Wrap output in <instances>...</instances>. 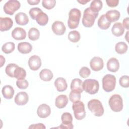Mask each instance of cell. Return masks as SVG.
<instances>
[{
    "label": "cell",
    "instance_id": "obj_2",
    "mask_svg": "<svg viewBox=\"0 0 129 129\" xmlns=\"http://www.w3.org/2000/svg\"><path fill=\"white\" fill-rule=\"evenodd\" d=\"M98 15V12L92 11L89 7L86 8L84 12L82 19V24L87 28L91 27L94 24L95 19Z\"/></svg>",
    "mask_w": 129,
    "mask_h": 129
},
{
    "label": "cell",
    "instance_id": "obj_1",
    "mask_svg": "<svg viewBox=\"0 0 129 129\" xmlns=\"http://www.w3.org/2000/svg\"><path fill=\"white\" fill-rule=\"evenodd\" d=\"M81 17V11L76 8L71 9L69 13L68 25L70 29H74L78 27Z\"/></svg>",
    "mask_w": 129,
    "mask_h": 129
},
{
    "label": "cell",
    "instance_id": "obj_17",
    "mask_svg": "<svg viewBox=\"0 0 129 129\" xmlns=\"http://www.w3.org/2000/svg\"><path fill=\"white\" fill-rule=\"evenodd\" d=\"M106 19L109 22H114L119 20L120 13L116 10H111L108 11L105 14Z\"/></svg>",
    "mask_w": 129,
    "mask_h": 129
},
{
    "label": "cell",
    "instance_id": "obj_44",
    "mask_svg": "<svg viewBox=\"0 0 129 129\" xmlns=\"http://www.w3.org/2000/svg\"><path fill=\"white\" fill-rule=\"evenodd\" d=\"M128 21H129V18L126 17L123 20V24L122 25L123 27L126 29V30H128Z\"/></svg>",
    "mask_w": 129,
    "mask_h": 129
},
{
    "label": "cell",
    "instance_id": "obj_12",
    "mask_svg": "<svg viewBox=\"0 0 129 129\" xmlns=\"http://www.w3.org/2000/svg\"><path fill=\"white\" fill-rule=\"evenodd\" d=\"M51 29L53 33L58 35H63L66 32V27L62 22L56 21L52 25Z\"/></svg>",
    "mask_w": 129,
    "mask_h": 129
},
{
    "label": "cell",
    "instance_id": "obj_30",
    "mask_svg": "<svg viewBox=\"0 0 129 129\" xmlns=\"http://www.w3.org/2000/svg\"><path fill=\"white\" fill-rule=\"evenodd\" d=\"M26 76V72L23 68L18 66L14 72V78L18 80L25 79Z\"/></svg>",
    "mask_w": 129,
    "mask_h": 129
},
{
    "label": "cell",
    "instance_id": "obj_45",
    "mask_svg": "<svg viewBox=\"0 0 129 129\" xmlns=\"http://www.w3.org/2000/svg\"><path fill=\"white\" fill-rule=\"evenodd\" d=\"M27 2L30 5H37L39 2V0H28Z\"/></svg>",
    "mask_w": 129,
    "mask_h": 129
},
{
    "label": "cell",
    "instance_id": "obj_27",
    "mask_svg": "<svg viewBox=\"0 0 129 129\" xmlns=\"http://www.w3.org/2000/svg\"><path fill=\"white\" fill-rule=\"evenodd\" d=\"M82 81L79 78L74 79L71 84V90H76L82 93L83 89L82 88Z\"/></svg>",
    "mask_w": 129,
    "mask_h": 129
},
{
    "label": "cell",
    "instance_id": "obj_31",
    "mask_svg": "<svg viewBox=\"0 0 129 129\" xmlns=\"http://www.w3.org/2000/svg\"><path fill=\"white\" fill-rule=\"evenodd\" d=\"M15 48V45L13 42H8L3 44L2 47V50L6 54L12 52Z\"/></svg>",
    "mask_w": 129,
    "mask_h": 129
},
{
    "label": "cell",
    "instance_id": "obj_46",
    "mask_svg": "<svg viewBox=\"0 0 129 129\" xmlns=\"http://www.w3.org/2000/svg\"><path fill=\"white\" fill-rule=\"evenodd\" d=\"M78 2L79 3H81V4H82V5H85V4H86L87 3L90 2V0H88V1H78Z\"/></svg>",
    "mask_w": 129,
    "mask_h": 129
},
{
    "label": "cell",
    "instance_id": "obj_43",
    "mask_svg": "<svg viewBox=\"0 0 129 129\" xmlns=\"http://www.w3.org/2000/svg\"><path fill=\"white\" fill-rule=\"evenodd\" d=\"M29 128H45V126L42 123H37L31 124Z\"/></svg>",
    "mask_w": 129,
    "mask_h": 129
},
{
    "label": "cell",
    "instance_id": "obj_13",
    "mask_svg": "<svg viewBox=\"0 0 129 129\" xmlns=\"http://www.w3.org/2000/svg\"><path fill=\"white\" fill-rule=\"evenodd\" d=\"M90 65L92 70L94 71H99L103 68V60L101 57H94L90 60Z\"/></svg>",
    "mask_w": 129,
    "mask_h": 129
},
{
    "label": "cell",
    "instance_id": "obj_41",
    "mask_svg": "<svg viewBox=\"0 0 129 129\" xmlns=\"http://www.w3.org/2000/svg\"><path fill=\"white\" fill-rule=\"evenodd\" d=\"M42 11L39 8H32L29 11V15L32 19L35 20L37 15Z\"/></svg>",
    "mask_w": 129,
    "mask_h": 129
},
{
    "label": "cell",
    "instance_id": "obj_9",
    "mask_svg": "<svg viewBox=\"0 0 129 129\" xmlns=\"http://www.w3.org/2000/svg\"><path fill=\"white\" fill-rule=\"evenodd\" d=\"M62 123L60 124V126L58 128H67V129H72L73 128L74 126L72 124L73 117L71 113L69 112L63 113L61 117Z\"/></svg>",
    "mask_w": 129,
    "mask_h": 129
},
{
    "label": "cell",
    "instance_id": "obj_42",
    "mask_svg": "<svg viewBox=\"0 0 129 129\" xmlns=\"http://www.w3.org/2000/svg\"><path fill=\"white\" fill-rule=\"evenodd\" d=\"M107 6L110 7H115L118 5L119 1L118 0H107L106 1Z\"/></svg>",
    "mask_w": 129,
    "mask_h": 129
},
{
    "label": "cell",
    "instance_id": "obj_39",
    "mask_svg": "<svg viewBox=\"0 0 129 129\" xmlns=\"http://www.w3.org/2000/svg\"><path fill=\"white\" fill-rule=\"evenodd\" d=\"M91 74V71L87 67H83L79 71V75L83 78H87Z\"/></svg>",
    "mask_w": 129,
    "mask_h": 129
},
{
    "label": "cell",
    "instance_id": "obj_40",
    "mask_svg": "<svg viewBox=\"0 0 129 129\" xmlns=\"http://www.w3.org/2000/svg\"><path fill=\"white\" fill-rule=\"evenodd\" d=\"M17 86L20 89H26L29 86L28 82L27 80H18L16 82Z\"/></svg>",
    "mask_w": 129,
    "mask_h": 129
},
{
    "label": "cell",
    "instance_id": "obj_29",
    "mask_svg": "<svg viewBox=\"0 0 129 129\" xmlns=\"http://www.w3.org/2000/svg\"><path fill=\"white\" fill-rule=\"evenodd\" d=\"M128 49L127 45L124 42H119L116 44L115 49L116 52L120 54L125 53Z\"/></svg>",
    "mask_w": 129,
    "mask_h": 129
},
{
    "label": "cell",
    "instance_id": "obj_23",
    "mask_svg": "<svg viewBox=\"0 0 129 129\" xmlns=\"http://www.w3.org/2000/svg\"><path fill=\"white\" fill-rule=\"evenodd\" d=\"M68 102V98L66 95H60L58 96L55 99V104L58 108H64Z\"/></svg>",
    "mask_w": 129,
    "mask_h": 129
},
{
    "label": "cell",
    "instance_id": "obj_32",
    "mask_svg": "<svg viewBox=\"0 0 129 129\" xmlns=\"http://www.w3.org/2000/svg\"><path fill=\"white\" fill-rule=\"evenodd\" d=\"M28 35V37L30 40L35 41L39 38L40 36V32L37 28H32L29 30Z\"/></svg>",
    "mask_w": 129,
    "mask_h": 129
},
{
    "label": "cell",
    "instance_id": "obj_20",
    "mask_svg": "<svg viewBox=\"0 0 129 129\" xmlns=\"http://www.w3.org/2000/svg\"><path fill=\"white\" fill-rule=\"evenodd\" d=\"M32 49V45L27 42H22L18 43V50L22 54L30 53Z\"/></svg>",
    "mask_w": 129,
    "mask_h": 129
},
{
    "label": "cell",
    "instance_id": "obj_19",
    "mask_svg": "<svg viewBox=\"0 0 129 129\" xmlns=\"http://www.w3.org/2000/svg\"><path fill=\"white\" fill-rule=\"evenodd\" d=\"M119 68V63L118 60L114 58H110L107 62V68L108 71L111 72H117Z\"/></svg>",
    "mask_w": 129,
    "mask_h": 129
},
{
    "label": "cell",
    "instance_id": "obj_36",
    "mask_svg": "<svg viewBox=\"0 0 129 129\" xmlns=\"http://www.w3.org/2000/svg\"><path fill=\"white\" fill-rule=\"evenodd\" d=\"M18 66V65L14 63H10L7 65L5 69L6 74L11 78H14V72Z\"/></svg>",
    "mask_w": 129,
    "mask_h": 129
},
{
    "label": "cell",
    "instance_id": "obj_3",
    "mask_svg": "<svg viewBox=\"0 0 129 129\" xmlns=\"http://www.w3.org/2000/svg\"><path fill=\"white\" fill-rule=\"evenodd\" d=\"M82 88L83 90L87 93L94 95L98 92L99 84L98 82L95 79H86L82 84Z\"/></svg>",
    "mask_w": 129,
    "mask_h": 129
},
{
    "label": "cell",
    "instance_id": "obj_11",
    "mask_svg": "<svg viewBox=\"0 0 129 129\" xmlns=\"http://www.w3.org/2000/svg\"><path fill=\"white\" fill-rule=\"evenodd\" d=\"M28 65L30 69L33 71L38 70L41 66V60L40 58L36 55H32L29 59Z\"/></svg>",
    "mask_w": 129,
    "mask_h": 129
},
{
    "label": "cell",
    "instance_id": "obj_28",
    "mask_svg": "<svg viewBox=\"0 0 129 129\" xmlns=\"http://www.w3.org/2000/svg\"><path fill=\"white\" fill-rule=\"evenodd\" d=\"M35 20L38 25L40 26L46 25L48 22V17L42 11L39 13L35 18Z\"/></svg>",
    "mask_w": 129,
    "mask_h": 129
},
{
    "label": "cell",
    "instance_id": "obj_35",
    "mask_svg": "<svg viewBox=\"0 0 129 129\" xmlns=\"http://www.w3.org/2000/svg\"><path fill=\"white\" fill-rule=\"evenodd\" d=\"M81 93L76 90H71L69 94V99L72 102H76L80 101Z\"/></svg>",
    "mask_w": 129,
    "mask_h": 129
},
{
    "label": "cell",
    "instance_id": "obj_18",
    "mask_svg": "<svg viewBox=\"0 0 129 129\" xmlns=\"http://www.w3.org/2000/svg\"><path fill=\"white\" fill-rule=\"evenodd\" d=\"M15 19L16 23L19 25H26L29 22V18L27 15L23 12L17 13L15 16Z\"/></svg>",
    "mask_w": 129,
    "mask_h": 129
},
{
    "label": "cell",
    "instance_id": "obj_33",
    "mask_svg": "<svg viewBox=\"0 0 129 129\" xmlns=\"http://www.w3.org/2000/svg\"><path fill=\"white\" fill-rule=\"evenodd\" d=\"M102 2L99 0H94L93 1L90 6V9L94 12H98L102 9Z\"/></svg>",
    "mask_w": 129,
    "mask_h": 129
},
{
    "label": "cell",
    "instance_id": "obj_6",
    "mask_svg": "<svg viewBox=\"0 0 129 129\" xmlns=\"http://www.w3.org/2000/svg\"><path fill=\"white\" fill-rule=\"evenodd\" d=\"M109 105L113 111L119 112L123 108V101L121 97L118 94H114L109 99Z\"/></svg>",
    "mask_w": 129,
    "mask_h": 129
},
{
    "label": "cell",
    "instance_id": "obj_26",
    "mask_svg": "<svg viewBox=\"0 0 129 129\" xmlns=\"http://www.w3.org/2000/svg\"><path fill=\"white\" fill-rule=\"evenodd\" d=\"M2 93L4 98L10 99L12 98L14 95V90L12 86L10 85H6L3 87Z\"/></svg>",
    "mask_w": 129,
    "mask_h": 129
},
{
    "label": "cell",
    "instance_id": "obj_34",
    "mask_svg": "<svg viewBox=\"0 0 129 129\" xmlns=\"http://www.w3.org/2000/svg\"><path fill=\"white\" fill-rule=\"evenodd\" d=\"M68 38L72 42H77L80 40V34L77 31H72L69 33Z\"/></svg>",
    "mask_w": 129,
    "mask_h": 129
},
{
    "label": "cell",
    "instance_id": "obj_37",
    "mask_svg": "<svg viewBox=\"0 0 129 129\" xmlns=\"http://www.w3.org/2000/svg\"><path fill=\"white\" fill-rule=\"evenodd\" d=\"M56 4L55 0H43L42 2V6L47 10H50L54 7Z\"/></svg>",
    "mask_w": 129,
    "mask_h": 129
},
{
    "label": "cell",
    "instance_id": "obj_22",
    "mask_svg": "<svg viewBox=\"0 0 129 129\" xmlns=\"http://www.w3.org/2000/svg\"><path fill=\"white\" fill-rule=\"evenodd\" d=\"M97 25L99 28L102 30H107L110 26L111 23L109 22L106 18L105 15H102L99 18Z\"/></svg>",
    "mask_w": 129,
    "mask_h": 129
},
{
    "label": "cell",
    "instance_id": "obj_14",
    "mask_svg": "<svg viewBox=\"0 0 129 129\" xmlns=\"http://www.w3.org/2000/svg\"><path fill=\"white\" fill-rule=\"evenodd\" d=\"M13 25V20L9 17L0 18V31H6L10 30Z\"/></svg>",
    "mask_w": 129,
    "mask_h": 129
},
{
    "label": "cell",
    "instance_id": "obj_7",
    "mask_svg": "<svg viewBox=\"0 0 129 129\" xmlns=\"http://www.w3.org/2000/svg\"><path fill=\"white\" fill-rule=\"evenodd\" d=\"M74 116L77 120H82L86 116L85 105L83 102L79 101L74 102L72 105Z\"/></svg>",
    "mask_w": 129,
    "mask_h": 129
},
{
    "label": "cell",
    "instance_id": "obj_8",
    "mask_svg": "<svg viewBox=\"0 0 129 129\" xmlns=\"http://www.w3.org/2000/svg\"><path fill=\"white\" fill-rule=\"evenodd\" d=\"M20 6L21 4L19 1L16 0H10L5 3L3 9L6 14L13 15L15 11L19 9Z\"/></svg>",
    "mask_w": 129,
    "mask_h": 129
},
{
    "label": "cell",
    "instance_id": "obj_38",
    "mask_svg": "<svg viewBox=\"0 0 129 129\" xmlns=\"http://www.w3.org/2000/svg\"><path fill=\"white\" fill-rule=\"evenodd\" d=\"M119 84L124 88H128L129 87V77L127 75H124L121 77L119 80Z\"/></svg>",
    "mask_w": 129,
    "mask_h": 129
},
{
    "label": "cell",
    "instance_id": "obj_5",
    "mask_svg": "<svg viewBox=\"0 0 129 129\" xmlns=\"http://www.w3.org/2000/svg\"><path fill=\"white\" fill-rule=\"evenodd\" d=\"M102 82L103 89L106 92H110L115 89L116 78L113 75L107 74L102 78Z\"/></svg>",
    "mask_w": 129,
    "mask_h": 129
},
{
    "label": "cell",
    "instance_id": "obj_10",
    "mask_svg": "<svg viewBox=\"0 0 129 129\" xmlns=\"http://www.w3.org/2000/svg\"><path fill=\"white\" fill-rule=\"evenodd\" d=\"M50 107L46 104L43 103L40 105L37 109V114L40 118H46L50 114Z\"/></svg>",
    "mask_w": 129,
    "mask_h": 129
},
{
    "label": "cell",
    "instance_id": "obj_16",
    "mask_svg": "<svg viewBox=\"0 0 129 129\" xmlns=\"http://www.w3.org/2000/svg\"><path fill=\"white\" fill-rule=\"evenodd\" d=\"M11 35L14 39L17 40H21L25 39L26 32L22 28L17 27L12 31Z\"/></svg>",
    "mask_w": 129,
    "mask_h": 129
},
{
    "label": "cell",
    "instance_id": "obj_4",
    "mask_svg": "<svg viewBox=\"0 0 129 129\" xmlns=\"http://www.w3.org/2000/svg\"><path fill=\"white\" fill-rule=\"evenodd\" d=\"M88 109L96 116H101L104 113V109L101 102L98 99H93L88 103Z\"/></svg>",
    "mask_w": 129,
    "mask_h": 129
},
{
    "label": "cell",
    "instance_id": "obj_21",
    "mask_svg": "<svg viewBox=\"0 0 129 129\" xmlns=\"http://www.w3.org/2000/svg\"><path fill=\"white\" fill-rule=\"evenodd\" d=\"M54 85L58 92L64 91L68 87L66 80L62 77H59L55 80Z\"/></svg>",
    "mask_w": 129,
    "mask_h": 129
},
{
    "label": "cell",
    "instance_id": "obj_24",
    "mask_svg": "<svg viewBox=\"0 0 129 129\" xmlns=\"http://www.w3.org/2000/svg\"><path fill=\"white\" fill-rule=\"evenodd\" d=\"M111 32L114 35L119 37L124 33V29L121 23L117 22L113 25L111 28Z\"/></svg>",
    "mask_w": 129,
    "mask_h": 129
},
{
    "label": "cell",
    "instance_id": "obj_15",
    "mask_svg": "<svg viewBox=\"0 0 129 129\" xmlns=\"http://www.w3.org/2000/svg\"><path fill=\"white\" fill-rule=\"evenodd\" d=\"M29 100V97L26 92H19L15 97V102L18 105H25Z\"/></svg>",
    "mask_w": 129,
    "mask_h": 129
},
{
    "label": "cell",
    "instance_id": "obj_25",
    "mask_svg": "<svg viewBox=\"0 0 129 129\" xmlns=\"http://www.w3.org/2000/svg\"><path fill=\"white\" fill-rule=\"evenodd\" d=\"M53 73L51 70L47 69L42 70L39 73L40 78L44 81L48 82L50 81L53 78Z\"/></svg>",
    "mask_w": 129,
    "mask_h": 129
}]
</instances>
